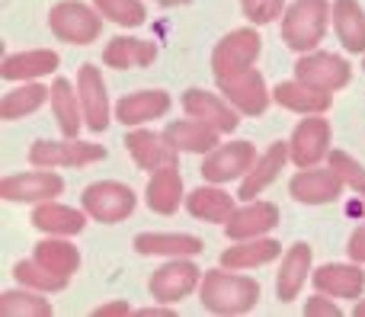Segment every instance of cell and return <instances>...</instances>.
<instances>
[{
    "label": "cell",
    "instance_id": "cell-22",
    "mask_svg": "<svg viewBox=\"0 0 365 317\" xmlns=\"http://www.w3.org/2000/svg\"><path fill=\"white\" fill-rule=\"evenodd\" d=\"M311 263H314V254H311L308 244H292L289 254L282 256V269L276 276V295L279 301H295L298 292L304 289L311 273Z\"/></svg>",
    "mask_w": 365,
    "mask_h": 317
},
{
    "label": "cell",
    "instance_id": "cell-35",
    "mask_svg": "<svg viewBox=\"0 0 365 317\" xmlns=\"http://www.w3.org/2000/svg\"><path fill=\"white\" fill-rule=\"evenodd\" d=\"M13 276H16L19 286L36 289V292H61L71 282L68 276H58V273H51L48 266H42L36 256H32V260H19L16 266H13Z\"/></svg>",
    "mask_w": 365,
    "mask_h": 317
},
{
    "label": "cell",
    "instance_id": "cell-32",
    "mask_svg": "<svg viewBox=\"0 0 365 317\" xmlns=\"http://www.w3.org/2000/svg\"><path fill=\"white\" fill-rule=\"evenodd\" d=\"M135 250L145 256H195L202 254V241L192 234H138Z\"/></svg>",
    "mask_w": 365,
    "mask_h": 317
},
{
    "label": "cell",
    "instance_id": "cell-4",
    "mask_svg": "<svg viewBox=\"0 0 365 317\" xmlns=\"http://www.w3.org/2000/svg\"><path fill=\"white\" fill-rule=\"evenodd\" d=\"M263 48V38L257 29H234L215 45L212 51V71L215 80H225V77H237L244 71H250L259 58Z\"/></svg>",
    "mask_w": 365,
    "mask_h": 317
},
{
    "label": "cell",
    "instance_id": "cell-27",
    "mask_svg": "<svg viewBox=\"0 0 365 317\" xmlns=\"http://www.w3.org/2000/svg\"><path fill=\"white\" fill-rule=\"evenodd\" d=\"M58 51L51 48H32V51H16V55H6L0 64V77L4 80H36L45 77L58 68Z\"/></svg>",
    "mask_w": 365,
    "mask_h": 317
},
{
    "label": "cell",
    "instance_id": "cell-1",
    "mask_svg": "<svg viewBox=\"0 0 365 317\" xmlns=\"http://www.w3.org/2000/svg\"><path fill=\"white\" fill-rule=\"evenodd\" d=\"M199 301L215 314H247L259 301V282L234 276V269H208L199 282Z\"/></svg>",
    "mask_w": 365,
    "mask_h": 317
},
{
    "label": "cell",
    "instance_id": "cell-25",
    "mask_svg": "<svg viewBox=\"0 0 365 317\" xmlns=\"http://www.w3.org/2000/svg\"><path fill=\"white\" fill-rule=\"evenodd\" d=\"M282 254V244L272 241V237H247V241H234V247H227L221 254V266L225 269H253L263 266V263H272Z\"/></svg>",
    "mask_w": 365,
    "mask_h": 317
},
{
    "label": "cell",
    "instance_id": "cell-19",
    "mask_svg": "<svg viewBox=\"0 0 365 317\" xmlns=\"http://www.w3.org/2000/svg\"><path fill=\"white\" fill-rule=\"evenodd\" d=\"M317 292L330 295V298H359L365 289V273L359 263H327L314 273Z\"/></svg>",
    "mask_w": 365,
    "mask_h": 317
},
{
    "label": "cell",
    "instance_id": "cell-34",
    "mask_svg": "<svg viewBox=\"0 0 365 317\" xmlns=\"http://www.w3.org/2000/svg\"><path fill=\"white\" fill-rule=\"evenodd\" d=\"M45 100H51V87H42L36 80H23V87L10 90V93L0 100V119L13 122V119H23V115L36 113Z\"/></svg>",
    "mask_w": 365,
    "mask_h": 317
},
{
    "label": "cell",
    "instance_id": "cell-41",
    "mask_svg": "<svg viewBox=\"0 0 365 317\" xmlns=\"http://www.w3.org/2000/svg\"><path fill=\"white\" fill-rule=\"evenodd\" d=\"M349 260L365 263V222L353 231V237H349Z\"/></svg>",
    "mask_w": 365,
    "mask_h": 317
},
{
    "label": "cell",
    "instance_id": "cell-43",
    "mask_svg": "<svg viewBox=\"0 0 365 317\" xmlns=\"http://www.w3.org/2000/svg\"><path fill=\"white\" fill-rule=\"evenodd\" d=\"M138 314L141 317H160V314H170V311H164V308H141Z\"/></svg>",
    "mask_w": 365,
    "mask_h": 317
},
{
    "label": "cell",
    "instance_id": "cell-45",
    "mask_svg": "<svg viewBox=\"0 0 365 317\" xmlns=\"http://www.w3.org/2000/svg\"><path fill=\"white\" fill-rule=\"evenodd\" d=\"M353 314H356V317H365V301H359V305H356Z\"/></svg>",
    "mask_w": 365,
    "mask_h": 317
},
{
    "label": "cell",
    "instance_id": "cell-16",
    "mask_svg": "<svg viewBox=\"0 0 365 317\" xmlns=\"http://www.w3.org/2000/svg\"><path fill=\"white\" fill-rule=\"evenodd\" d=\"M285 160H292L289 141H276V145H269V147H266V154H259L257 164H253L250 170H247V177L240 180V192H237V196L244 199V202L257 199L259 192H263L266 186L279 177V173H282Z\"/></svg>",
    "mask_w": 365,
    "mask_h": 317
},
{
    "label": "cell",
    "instance_id": "cell-36",
    "mask_svg": "<svg viewBox=\"0 0 365 317\" xmlns=\"http://www.w3.org/2000/svg\"><path fill=\"white\" fill-rule=\"evenodd\" d=\"M45 292L36 289H19V292H4L0 295V314L6 317H51V305L42 298Z\"/></svg>",
    "mask_w": 365,
    "mask_h": 317
},
{
    "label": "cell",
    "instance_id": "cell-33",
    "mask_svg": "<svg viewBox=\"0 0 365 317\" xmlns=\"http://www.w3.org/2000/svg\"><path fill=\"white\" fill-rule=\"evenodd\" d=\"M32 256H36L42 266H48L51 273L68 276V279L81 269V254H77V247L71 241H64V237H55V234H51L48 241H38Z\"/></svg>",
    "mask_w": 365,
    "mask_h": 317
},
{
    "label": "cell",
    "instance_id": "cell-44",
    "mask_svg": "<svg viewBox=\"0 0 365 317\" xmlns=\"http://www.w3.org/2000/svg\"><path fill=\"white\" fill-rule=\"evenodd\" d=\"M158 4H164V6H180V4H189V0H158Z\"/></svg>",
    "mask_w": 365,
    "mask_h": 317
},
{
    "label": "cell",
    "instance_id": "cell-31",
    "mask_svg": "<svg viewBox=\"0 0 365 317\" xmlns=\"http://www.w3.org/2000/svg\"><path fill=\"white\" fill-rule=\"evenodd\" d=\"M334 29L346 51H365V13L356 0H334Z\"/></svg>",
    "mask_w": 365,
    "mask_h": 317
},
{
    "label": "cell",
    "instance_id": "cell-17",
    "mask_svg": "<svg viewBox=\"0 0 365 317\" xmlns=\"http://www.w3.org/2000/svg\"><path fill=\"white\" fill-rule=\"evenodd\" d=\"M279 224V209L272 202H257L250 199L247 205H240L231 215V222L225 224V234L231 241H247V237H263Z\"/></svg>",
    "mask_w": 365,
    "mask_h": 317
},
{
    "label": "cell",
    "instance_id": "cell-3",
    "mask_svg": "<svg viewBox=\"0 0 365 317\" xmlns=\"http://www.w3.org/2000/svg\"><path fill=\"white\" fill-rule=\"evenodd\" d=\"M48 29L55 32L61 42L90 45V42H96L103 32V13L81 4V0H61V4H55L48 10Z\"/></svg>",
    "mask_w": 365,
    "mask_h": 317
},
{
    "label": "cell",
    "instance_id": "cell-42",
    "mask_svg": "<svg viewBox=\"0 0 365 317\" xmlns=\"http://www.w3.org/2000/svg\"><path fill=\"white\" fill-rule=\"evenodd\" d=\"M96 317H125V314H132V305L128 301H109V305H100L93 311Z\"/></svg>",
    "mask_w": 365,
    "mask_h": 317
},
{
    "label": "cell",
    "instance_id": "cell-2",
    "mask_svg": "<svg viewBox=\"0 0 365 317\" xmlns=\"http://www.w3.org/2000/svg\"><path fill=\"white\" fill-rule=\"evenodd\" d=\"M334 19L330 0H295L282 13V42L292 51H314L327 36V23Z\"/></svg>",
    "mask_w": 365,
    "mask_h": 317
},
{
    "label": "cell",
    "instance_id": "cell-24",
    "mask_svg": "<svg viewBox=\"0 0 365 317\" xmlns=\"http://www.w3.org/2000/svg\"><path fill=\"white\" fill-rule=\"evenodd\" d=\"M32 224H36L38 231H45V234L71 237L87 228V212H77V209H71V205H61V202H55V199H48V202L36 205Z\"/></svg>",
    "mask_w": 365,
    "mask_h": 317
},
{
    "label": "cell",
    "instance_id": "cell-6",
    "mask_svg": "<svg viewBox=\"0 0 365 317\" xmlns=\"http://www.w3.org/2000/svg\"><path fill=\"white\" fill-rule=\"evenodd\" d=\"M83 212H87L93 222L103 224H115L125 222L128 215L135 212V192L128 189L125 183H113V180H103V183H93L83 189Z\"/></svg>",
    "mask_w": 365,
    "mask_h": 317
},
{
    "label": "cell",
    "instance_id": "cell-10",
    "mask_svg": "<svg viewBox=\"0 0 365 317\" xmlns=\"http://www.w3.org/2000/svg\"><path fill=\"white\" fill-rule=\"evenodd\" d=\"M295 77L317 90L336 93L349 83V64L340 55H330V51H304L295 64Z\"/></svg>",
    "mask_w": 365,
    "mask_h": 317
},
{
    "label": "cell",
    "instance_id": "cell-23",
    "mask_svg": "<svg viewBox=\"0 0 365 317\" xmlns=\"http://www.w3.org/2000/svg\"><path fill=\"white\" fill-rule=\"evenodd\" d=\"M186 209H189V215L199 218V222L227 224L231 222V215L237 212V205H234L231 192L221 189V183H212V186H199V189L189 192Z\"/></svg>",
    "mask_w": 365,
    "mask_h": 317
},
{
    "label": "cell",
    "instance_id": "cell-14",
    "mask_svg": "<svg viewBox=\"0 0 365 317\" xmlns=\"http://www.w3.org/2000/svg\"><path fill=\"white\" fill-rule=\"evenodd\" d=\"M343 180L334 167L327 164V170L321 167H304L302 173H295L289 183V192L304 205H324V202H334L336 196L343 192Z\"/></svg>",
    "mask_w": 365,
    "mask_h": 317
},
{
    "label": "cell",
    "instance_id": "cell-20",
    "mask_svg": "<svg viewBox=\"0 0 365 317\" xmlns=\"http://www.w3.org/2000/svg\"><path fill=\"white\" fill-rule=\"evenodd\" d=\"M170 113V93L164 90H138V93H128L115 103V119L122 125H145L151 119Z\"/></svg>",
    "mask_w": 365,
    "mask_h": 317
},
{
    "label": "cell",
    "instance_id": "cell-38",
    "mask_svg": "<svg viewBox=\"0 0 365 317\" xmlns=\"http://www.w3.org/2000/svg\"><path fill=\"white\" fill-rule=\"evenodd\" d=\"M327 164L334 167L336 173H340V180L349 186L353 192H359V196L365 199V167L359 164L356 157H349L346 151H330Z\"/></svg>",
    "mask_w": 365,
    "mask_h": 317
},
{
    "label": "cell",
    "instance_id": "cell-46",
    "mask_svg": "<svg viewBox=\"0 0 365 317\" xmlns=\"http://www.w3.org/2000/svg\"><path fill=\"white\" fill-rule=\"evenodd\" d=\"M362 68H365V61H362Z\"/></svg>",
    "mask_w": 365,
    "mask_h": 317
},
{
    "label": "cell",
    "instance_id": "cell-30",
    "mask_svg": "<svg viewBox=\"0 0 365 317\" xmlns=\"http://www.w3.org/2000/svg\"><path fill=\"white\" fill-rule=\"evenodd\" d=\"M51 113H55L58 128H61L64 138H77L81 125H87V122H83L81 93H77V90L71 87V80H64V77H58V80L51 83Z\"/></svg>",
    "mask_w": 365,
    "mask_h": 317
},
{
    "label": "cell",
    "instance_id": "cell-21",
    "mask_svg": "<svg viewBox=\"0 0 365 317\" xmlns=\"http://www.w3.org/2000/svg\"><path fill=\"white\" fill-rule=\"evenodd\" d=\"M272 100L279 103L282 109L289 113H302V115H317V113H327L330 103H334V93L327 90H317L304 80H285L272 90Z\"/></svg>",
    "mask_w": 365,
    "mask_h": 317
},
{
    "label": "cell",
    "instance_id": "cell-29",
    "mask_svg": "<svg viewBox=\"0 0 365 317\" xmlns=\"http://www.w3.org/2000/svg\"><path fill=\"white\" fill-rule=\"evenodd\" d=\"M103 61L115 71L125 68H148V64L158 61V45L145 42V38H132V36H119L106 45L103 51Z\"/></svg>",
    "mask_w": 365,
    "mask_h": 317
},
{
    "label": "cell",
    "instance_id": "cell-11",
    "mask_svg": "<svg viewBox=\"0 0 365 317\" xmlns=\"http://www.w3.org/2000/svg\"><path fill=\"white\" fill-rule=\"evenodd\" d=\"M218 90L221 96H225L227 103H231L234 109H237L240 115H259L266 113V106H269V90H266V80L259 71H244V74L237 77H225V80H218Z\"/></svg>",
    "mask_w": 365,
    "mask_h": 317
},
{
    "label": "cell",
    "instance_id": "cell-28",
    "mask_svg": "<svg viewBox=\"0 0 365 317\" xmlns=\"http://www.w3.org/2000/svg\"><path fill=\"white\" fill-rule=\"evenodd\" d=\"M167 138H170V145L177 147V151H189V154H208L218 147V135L212 125H205V122L199 119H180V122H170L167 125Z\"/></svg>",
    "mask_w": 365,
    "mask_h": 317
},
{
    "label": "cell",
    "instance_id": "cell-7",
    "mask_svg": "<svg viewBox=\"0 0 365 317\" xmlns=\"http://www.w3.org/2000/svg\"><path fill=\"white\" fill-rule=\"evenodd\" d=\"M292 164L295 167H317L324 157H330V122L324 119V113L308 115L295 125L292 132Z\"/></svg>",
    "mask_w": 365,
    "mask_h": 317
},
{
    "label": "cell",
    "instance_id": "cell-12",
    "mask_svg": "<svg viewBox=\"0 0 365 317\" xmlns=\"http://www.w3.org/2000/svg\"><path fill=\"white\" fill-rule=\"evenodd\" d=\"M64 180L51 170H32V173H16L0 183V199L6 202H48V199L61 196Z\"/></svg>",
    "mask_w": 365,
    "mask_h": 317
},
{
    "label": "cell",
    "instance_id": "cell-13",
    "mask_svg": "<svg viewBox=\"0 0 365 317\" xmlns=\"http://www.w3.org/2000/svg\"><path fill=\"white\" fill-rule=\"evenodd\" d=\"M182 109H186V115L205 122V125H212L215 132H221V135L234 132L237 122H240V113L225 100V96L208 93V90H199V87L186 90V96H182Z\"/></svg>",
    "mask_w": 365,
    "mask_h": 317
},
{
    "label": "cell",
    "instance_id": "cell-5",
    "mask_svg": "<svg viewBox=\"0 0 365 317\" xmlns=\"http://www.w3.org/2000/svg\"><path fill=\"white\" fill-rule=\"evenodd\" d=\"M103 157H106V147L93 145V141H81V138L36 141L29 151V164L42 167V170H55V167H87Z\"/></svg>",
    "mask_w": 365,
    "mask_h": 317
},
{
    "label": "cell",
    "instance_id": "cell-39",
    "mask_svg": "<svg viewBox=\"0 0 365 317\" xmlns=\"http://www.w3.org/2000/svg\"><path fill=\"white\" fill-rule=\"evenodd\" d=\"M240 6H244V16L257 26L272 23L285 13V0H240Z\"/></svg>",
    "mask_w": 365,
    "mask_h": 317
},
{
    "label": "cell",
    "instance_id": "cell-9",
    "mask_svg": "<svg viewBox=\"0 0 365 317\" xmlns=\"http://www.w3.org/2000/svg\"><path fill=\"white\" fill-rule=\"evenodd\" d=\"M202 282V269L192 266L186 256H173V263L160 266L158 273L151 276L148 289H151L154 301H164V305H173V301H182L189 292H195Z\"/></svg>",
    "mask_w": 365,
    "mask_h": 317
},
{
    "label": "cell",
    "instance_id": "cell-40",
    "mask_svg": "<svg viewBox=\"0 0 365 317\" xmlns=\"http://www.w3.org/2000/svg\"><path fill=\"white\" fill-rule=\"evenodd\" d=\"M304 314L308 317H314V314H321V317H340V308L330 301V295H314V298H308V305H304Z\"/></svg>",
    "mask_w": 365,
    "mask_h": 317
},
{
    "label": "cell",
    "instance_id": "cell-37",
    "mask_svg": "<svg viewBox=\"0 0 365 317\" xmlns=\"http://www.w3.org/2000/svg\"><path fill=\"white\" fill-rule=\"evenodd\" d=\"M93 6L115 26H125V29H135V26L145 23L148 10L141 0H93Z\"/></svg>",
    "mask_w": 365,
    "mask_h": 317
},
{
    "label": "cell",
    "instance_id": "cell-15",
    "mask_svg": "<svg viewBox=\"0 0 365 317\" xmlns=\"http://www.w3.org/2000/svg\"><path fill=\"white\" fill-rule=\"evenodd\" d=\"M77 93H81V106H83V122L90 132H106L109 125V93L103 74L93 64H83L77 74Z\"/></svg>",
    "mask_w": 365,
    "mask_h": 317
},
{
    "label": "cell",
    "instance_id": "cell-8",
    "mask_svg": "<svg viewBox=\"0 0 365 317\" xmlns=\"http://www.w3.org/2000/svg\"><path fill=\"white\" fill-rule=\"evenodd\" d=\"M253 164H257V151L250 141H231L208 151V157L202 160V177L208 183H231V180H244Z\"/></svg>",
    "mask_w": 365,
    "mask_h": 317
},
{
    "label": "cell",
    "instance_id": "cell-18",
    "mask_svg": "<svg viewBox=\"0 0 365 317\" xmlns=\"http://www.w3.org/2000/svg\"><path fill=\"white\" fill-rule=\"evenodd\" d=\"M125 147L128 154L135 157V164L141 167V170H160V167L167 164H177V147L170 145V138L167 135H158V132H145V128H138V132H128L125 135Z\"/></svg>",
    "mask_w": 365,
    "mask_h": 317
},
{
    "label": "cell",
    "instance_id": "cell-26",
    "mask_svg": "<svg viewBox=\"0 0 365 317\" xmlns=\"http://www.w3.org/2000/svg\"><path fill=\"white\" fill-rule=\"evenodd\" d=\"M148 209L158 212V215H173L182 202V177H180V167L177 164H167L160 170L151 173L148 180Z\"/></svg>",
    "mask_w": 365,
    "mask_h": 317
}]
</instances>
